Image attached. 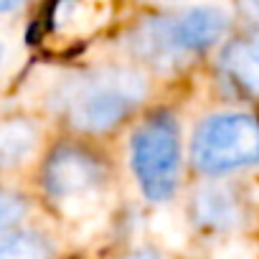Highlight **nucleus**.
Here are the masks:
<instances>
[{
	"label": "nucleus",
	"instance_id": "nucleus-2",
	"mask_svg": "<svg viewBox=\"0 0 259 259\" xmlns=\"http://www.w3.org/2000/svg\"><path fill=\"white\" fill-rule=\"evenodd\" d=\"M229 28V16L213 6H196L176 16L150 18L135 33V49L155 66L181 64L186 56L211 49Z\"/></svg>",
	"mask_w": 259,
	"mask_h": 259
},
{
	"label": "nucleus",
	"instance_id": "nucleus-8",
	"mask_svg": "<svg viewBox=\"0 0 259 259\" xmlns=\"http://www.w3.org/2000/svg\"><path fill=\"white\" fill-rule=\"evenodd\" d=\"M36 130L23 119H0V168L26 163L36 153Z\"/></svg>",
	"mask_w": 259,
	"mask_h": 259
},
{
	"label": "nucleus",
	"instance_id": "nucleus-4",
	"mask_svg": "<svg viewBox=\"0 0 259 259\" xmlns=\"http://www.w3.org/2000/svg\"><path fill=\"white\" fill-rule=\"evenodd\" d=\"M133 168L140 191L150 201H165L173 196L181 170V140L173 117L155 114L135 133Z\"/></svg>",
	"mask_w": 259,
	"mask_h": 259
},
{
	"label": "nucleus",
	"instance_id": "nucleus-12",
	"mask_svg": "<svg viewBox=\"0 0 259 259\" xmlns=\"http://www.w3.org/2000/svg\"><path fill=\"white\" fill-rule=\"evenodd\" d=\"M244 11H246L249 16H254V18H259V3H249V6H244Z\"/></svg>",
	"mask_w": 259,
	"mask_h": 259
},
{
	"label": "nucleus",
	"instance_id": "nucleus-11",
	"mask_svg": "<svg viewBox=\"0 0 259 259\" xmlns=\"http://www.w3.org/2000/svg\"><path fill=\"white\" fill-rule=\"evenodd\" d=\"M18 3H8V0H0V13H8V11H16Z\"/></svg>",
	"mask_w": 259,
	"mask_h": 259
},
{
	"label": "nucleus",
	"instance_id": "nucleus-13",
	"mask_svg": "<svg viewBox=\"0 0 259 259\" xmlns=\"http://www.w3.org/2000/svg\"><path fill=\"white\" fill-rule=\"evenodd\" d=\"M130 259H158L155 254H148V251H143V254H135V256H130Z\"/></svg>",
	"mask_w": 259,
	"mask_h": 259
},
{
	"label": "nucleus",
	"instance_id": "nucleus-9",
	"mask_svg": "<svg viewBox=\"0 0 259 259\" xmlns=\"http://www.w3.org/2000/svg\"><path fill=\"white\" fill-rule=\"evenodd\" d=\"M0 259H51V244L31 231H11L0 236Z\"/></svg>",
	"mask_w": 259,
	"mask_h": 259
},
{
	"label": "nucleus",
	"instance_id": "nucleus-5",
	"mask_svg": "<svg viewBox=\"0 0 259 259\" xmlns=\"http://www.w3.org/2000/svg\"><path fill=\"white\" fill-rule=\"evenodd\" d=\"M104 165L89 150L59 148L44 168V188L59 206H92L104 191Z\"/></svg>",
	"mask_w": 259,
	"mask_h": 259
},
{
	"label": "nucleus",
	"instance_id": "nucleus-7",
	"mask_svg": "<svg viewBox=\"0 0 259 259\" xmlns=\"http://www.w3.org/2000/svg\"><path fill=\"white\" fill-rule=\"evenodd\" d=\"M193 213L196 221L206 229H234L241 221V206L236 201V196L224 188V186H206L198 191V196L193 198Z\"/></svg>",
	"mask_w": 259,
	"mask_h": 259
},
{
	"label": "nucleus",
	"instance_id": "nucleus-3",
	"mask_svg": "<svg viewBox=\"0 0 259 259\" xmlns=\"http://www.w3.org/2000/svg\"><path fill=\"white\" fill-rule=\"evenodd\" d=\"M193 165L201 173L221 176L259 163V122L249 114L226 112L203 119L191 145Z\"/></svg>",
	"mask_w": 259,
	"mask_h": 259
},
{
	"label": "nucleus",
	"instance_id": "nucleus-6",
	"mask_svg": "<svg viewBox=\"0 0 259 259\" xmlns=\"http://www.w3.org/2000/svg\"><path fill=\"white\" fill-rule=\"evenodd\" d=\"M221 71L241 94L259 97V33L231 41L221 54Z\"/></svg>",
	"mask_w": 259,
	"mask_h": 259
},
{
	"label": "nucleus",
	"instance_id": "nucleus-10",
	"mask_svg": "<svg viewBox=\"0 0 259 259\" xmlns=\"http://www.w3.org/2000/svg\"><path fill=\"white\" fill-rule=\"evenodd\" d=\"M21 216H23V201L16 193L0 188V229H8Z\"/></svg>",
	"mask_w": 259,
	"mask_h": 259
},
{
	"label": "nucleus",
	"instance_id": "nucleus-1",
	"mask_svg": "<svg viewBox=\"0 0 259 259\" xmlns=\"http://www.w3.org/2000/svg\"><path fill=\"white\" fill-rule=\"evenodd\" d=\"M145 92V79L138 71L99 69L66 81L59 94V107L71 127L107 133L143 102Z\"/></svg>",
	"mask_w": 259,
	"mask_h": 259
}]
</instances>
